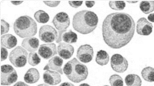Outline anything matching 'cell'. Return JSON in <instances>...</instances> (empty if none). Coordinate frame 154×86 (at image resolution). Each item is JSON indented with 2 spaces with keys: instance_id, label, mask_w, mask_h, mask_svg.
Instances as JSON below:
<instances>
[{
  "instance_id": "32",
  "label": "cell",
  "mask_w": 154,
  "mask_h": 86,
  "mask_svg": "<svg viewBox=\"0 0 154 86\" xmlns=\"http://www.w3.org/2000/svg\"><path fill=\"white\" fill-rule=\"evenodd\" d=\"M66 30H63V31H58V35L57 38V40L56 41L57 43H58L59 42H61L62 41V38H63V35L66 32Z\"/></svg>"
},
{
  "instance_id": "25",
  "label": "cell",
  "mask_w": 154,
  "mask_h": 86,
  "mask_svg": "<svg viewBox=\"0 0 154 86\" xmlns=\"http://www.w3.org/2000/svg\"><path fill=\"white\" fill-rule=\"evenodd\" d=\"M109 82L112 86H123V81L120 76L114 74L109 79Z\"/></svg>"
},
{
  "instance_id": "17",
  "label": "cell",
  "mask_w": 154,
  "mask_h": 86,
  "mask_svg": "<svg viewBox=\"0 0 154 86\" xmlns=\"http://www.w3.org/2000/svg\"><path fill=\"white\" fill-rule=\"evenodd\" d=\"M40 79V73L36 68L29 69L24 76V80L26 83L33 84L37 82Z\"/></svg>"
},
{
  "instance_id": "28",
  "label": "cell",
  "mask_w": 154,
  "mask_h": 86,
  "mask_svg": "<svg viewBox=\"0 0 154 86\" xmlns=\"http://www.w3.org/2000/svg\"><path fill=\"white\" fill-rule=\"evenodd\" d=\"M10 25L8 22L5 20H1V34L2 35L4 34L7 33L9 31Z\"/></svg>"
},
{
  "instance_id": "37",
  "label": "cell",
  "mask_w": 154,
  "mask_h": 86,
  "mask_svg": "<svg viewBox=\"0 0 154 86\" xmlns=\"http://www.w3.org/2000/svg\"><path fill=\"white\" fill-rule=\"evenodd\" d=\"M23 2V1H11V3L14 5H15V6H18V5H20Z\"/></svg>"
},
{
  "instance_id": "26",
  "label": "cell",
  "mask_w": 154,
  "mask_h": 86,
  "mask_svg": "<svg viewBox=\"0 0 154 86\" xmlns=\"http://www.w3.org/2000/svg\"><path fill=\"white\" fill-rule=\"evenodd\" d=\"M41 59L37 53L32 52L29 54L28 57V62L32 66H35L41 62Z\"/></svg>"
},
{
  "instance_id": "11",
  "label": "cell",
  "mask_w": 154,
  "mask_h": 86,
  "mask_svg": "<svg viewBox=\"0 0 154 86\" xmlns=\"http://www.w3.org/2000/svg\"><path fill=\"white\" fill-rule=\"evenodd\" d=\"M38 53L45 59H48L57 54V47L55 43L42 44L38 49Z\"/></svg>"
},
{
  "instance_id": "4",
  "label": "cell",
  "mask_w": 154,
  "mask_h": 86,
  "mask_svg": "<svg viewBox=\"0 0 154 86\" xmlns=\"http://www.w3.org/2000/svg\"><path fill=\"white\" fill-rule=\"evenodd\" d=\"M14 30L21 38L32 37L36 34L37 24L33 18L28 16L18 17L14 24Z\"/></svg>"
},
{
  "instance_id": "33",
  "label": "cell",
  "mask_w": 154,
  "mask_h": 86,
  "mask_svg": "<svg viewBox=\"0 0 154 86\" xmlns=\"http://www.w3.org/2000/svg\"><path fill=\"white\" fill-rule=\"evenodd\" d=\"M95 4L94 1H86L85 5L87 7L91 8L94 6Z\"/></svg>"
},
{
  "instance_id": "12",
  "label": "cell",
  "mask_w": 154,
  "mask_h": 86,
  "mask_svg": "<svg viewBox=\"0 0 154 86\" xmlns=\"http://www.w3.org/2000/svg\"><path fill=\"white\" fill-rule=\"evenodd\" d=\"M153 26L144 17H142L137 21L136 31L140 35L149 36L152 33Z\"/></svg>"
},
{
  "instance_id": "27",
  "label": "cell",
  "mask_w": 154,
  "mask_h": 86,
  "mask_svg": "<svg viewBox=\"0 0 154 86\" xmlns=\"http://www.w3.org/2000/svg\"><path fill=\"white\" fill-rule=\"evenodd\" d=\"M109 7L112 9L116 11H121L125 8L126 3L124 1H109Z\"/></svg>"
},
{
  "instance_id": "14",
  "label": "cell",
  "mask_w": 154,
  "mask_h": 86,
  "mask_svg": "<svg viewBox=\"0 0 154 86\" xmlns=\"http://www.w3.org/2000/svg\"><path fill=\"white\" fill-rule=\"evenodd\" d=\"M74 52V47L67 43H59L57 47V53L61 57L64 59H70Z\"/></svg>"
},
{
  "instance_id": "22",
  "label": "cell",
  "mask_w": 154,
  "mask_h": 86,
  "mask_svg": "<svg viewBox=\"0 0 154 86\" xmlns=\"http://www.w3.org/2000/svg\"><path fill=\"white\" fill-rule=\"evenodd\" d=\"M141 11L146 14L150 13L154 11V1H143L140 4Z\"/></svg>"
},
{
  "instance_id": "1",
  "label": "cell",
  "mask_w": 154,
  "mask_h": 86,
  "mask_svg": "<svg viewBox=\"0 0 154 86\" xmlns=\"http://www.w3.org/2000/svg\"><path fill=\"white\" fill-rule=\"evenodd\" d=\"M135 23L128 13H115L103 21L102 31L105 43L113 49H120L127 45L134 36Z\"/></svg>"
},
{
  "instance_id": "38",
  "label": "cell",
  "mask_w": 154,
  "mask_h": 86,
  "mask_svg": "<svg viewBox=\"0 0 154 86\" xmlns=\"http://www.w3.org/2000/svg\"><path fill=\"white\" fill-rule=\"evenodd\" d=\"M79 86H91L89 84L87 83H82V84H80Z\"/></svg>"
},
{
  "instance_id": "35",
  "label": "cell",
  "mask_w": 154,
  "mask_h": 86,
  "mask_svg": "<svg viewBox=\"0 0 154 86\" xmlns=\"http://www.w3.org/2000/svg\"><path fill=\"white\" fill-rule=\"evenodd\" d=\"M149 21L152 22H154V13H151L148 16Z\"/></svg>"
},
{
  "instance_id": "18",
  "label": "cell",
  "mask_w": 154,
  "mask_h": 86,
  "mask_svg": "<svg viewBox=\"0 0 154 86\" xmlns=\"http://www.w3.org/2000/svg\"><path fill=\"white\" fill-rule=\"evenodd\" d=\"M17 42L16 37L11 34H8L2 36V46L8 49H11L14 47L17 44Z\"/></svg>"
},
{
  "instance_id": "31",
  "label": "cell",
  "mask_w": 154,
  "mask_h": 86,
  "mask_svg": "<svg viewBox=\"0 0 154 86\" xmlns=\"http://www.w3.org/2000/svg\"><path fill=\"white\" fill-rule=\"evenodd\" d=\"M83 1H69V3L70 6L72 7L77 8L79 7L83 4Z\"/></svg>"
},
{
  "instance_id": "19",
  "label": "cell",
  "mask_w": 154,
  "mask_h": 86,
  "mask_svg": "<svg viewBox=\"0 0 154 86\" xmlns=\"http://www.w3.org/2000/svg\"><path fill=\"white\" fill-rule=\"evenodd\" d=\"M109 55L106 51L101 50L97 53L95 61L99 65L102 66L107 65L109 62Z\"/></svg>"
},
{
  "instance_id": "2",
  "label": "cell",
  "mask_w": 154,
  "mask_h": 86,
  "mask_svg": "<svg viewBox=\"0 0 154 86\" xmlns=\"http://www.w3.org/2000/svg\"><path fill=\"white\" fill-rule=\"evenodd\" d=\"M97 15L92 11L83 10L76 13L72 19V27L74 30L83 35L93 32L97 27Z\"/></svg>"
},
{
  "instance_id": "39",
  "label": "cell",
  "mask_w": 154,
  "mask_h": 86,
  "mask_svg": "<svg viewBox=\"0 0 154 86\" xmlns=\"http://www.w3.org/2000/svg\"><path fill=\"white\" fill-rule=\"evenodd\" d=\"M37 86H49V85H47V84H45V83H44V84H39V85H38Z\"/></svg>"
},
{
  "instance_id": "36",
  "label": "cell",
  "mask_w": 154,
  "mask_h": 86,
  "mask_svg": "<svg viewBox=\"0 0 154 86\" xmlns=\"http://www.w3.org/2000/svg\"><path fill=\"white\" fill-rule=\"evenodd\" d=\"M59 86H75L73 84L69 82H65L62 83Z\"/></svg>"
},
{
  "instance_id": "15",
  "label": "cell",
  "mask_w": 154,
  "mask_h": 86,
  "mask_svg": "<svg viewBox=\"0 0 154 86\" xmlns=\"http://www.w3.org/2000/svg\"><path fill=\"white\" fill-rule=\"evenodd\" d=\"M63 63V61L61 57L58 56H55L52 57L49 62L48 64L45 67L44 70H48L51 69L57 71L61 74H63V69L62 67Z\"/></svg>"
},
{
  "instance_id": "40",
  "label": "cell",
  "mask_w": 154,
  "mask_h": 86,
  "mask_svg": "<svg viewBox=\"0 0 154 86\" xmlns=\"http://www.w3.org/2000/svg\"><path fill=\"white\" fill-rule=\"evenodd\" d=\"M108 86V85H105V86Z\"/></svg>"
},
{
  "instance_id": "8",
  "label": "cell",
  "mask_w": 154,
  "mask_h": 86,
  "mask_svg": "<svg viewBox=\"0 0 154 86\" xmlns=\"http://www.w3.org/2000/svg\"><path fill=\"white\" fill-rule=\"evenodd\" d=\"M112 69L119 73H123L127 70L128 63L127 60L119 54L112 56L111 59Z\"/></svg>"
},
{
  "instance_id": "9",
  "label": "cell",
  "mask_w": 154,
  "mask_h": 86,
  "mask_svg": "<svg viewBox=\"0 0 154 86\" xmlns=\"http://www.w3.org/2000/svg\"><path fill=\"white\" fill-rule=\"evenodd\" d=\"M93 48L89 44L81 45L77 50V58L83 63L91 62L93 59Z\"/></svg>"
},
{
  "instance_id": "16",
  "label": "cell",
  "mask_w": 154,
  "mask_h": 86,
  "mask_svg": "<svg viewBox=\"0 0 154 86\" xmlns=\"http://www.w3.org/2000/svg\"><path fill=\"white\" fill-rule=\"evenodd\" d=\"M40 42L36 37H29L25 38L22 42V46L28 52H35L37 50Z\"/></svg>"
},
{
  "instance_id": "3",
  "label": "cell",
  "mask_w": 154,
  "mask_h": 86,
  "mask_svg": "<svg viewBox=\"0 0 154 86\" xmlns=\"http://www.w3.org/2000/svg\"><path fill=\"white\" fill-rule=\"evenodd\" d=\"M63 71L66 77L74 83H79L86 79L89 74L86 66L79 62L76 58L65 64Z\"/></svg>"
},
{
  "instance_id": "34",
  "label": "cell",
  "mask_w": 154,
  "mask_h": 86,
  "mask_svg": "<svg viewBox=\"0 0 154 86\" xmlns=\"http://www.w3.org/2000/svg\"><path fill=\"white\" fill-rule=\"evenodd\" d=\"M13 86H29L26 83L21 81H19L16 83Z\"/></svg>"
},
{
  "instance_id": "30",
  "label": "cell",
  "mask_w": 154,
  "mask_h": 86,
  "mask_svg": "<svg viewBox=\"0 0 154 86\" xmlns=\"http://www.w3.org/2000/svg\"><path fill=\"white\" fill-rule=\"evenodd\" d=\"M8 56V51L4 47H1V61L7 59Z\"/></svg>"
},
{
  "instance_id": "20",
  "label": "cell",
  "mask_w": 154,
  "mask_h": 86,
  "mask_svg": "<svg viewBox=\"0 0 154 86\" xmlns=\"http://www.w3.org/2000/svg\"><path fill=\"white\" fill-rule=\"evenodd\" d=\"M125 83L127 86H141L142 80L139 76L131 74L126 76Z\"/></svg>"
},
{
  "instance_id": "23",
  "label": "cell",
  "mask_w": 154,
  "mask_h": 86,
  "mask_svg": "<svg viewBox=\"0 0 154 86\" xmlns=\"http://www.w3.org/2000/svg\"><path fill=\"white\" fill-rule=\"evenodd\" d=\"M34 17L38 23L43 24L47 23L50 20L49 15L46 12L41 10L35 13Z\"/></svg>"
},
{
  "instance_id": "6",
  "label": "cell",
  "mask_w": 154,
  "mask_h": 86,
  "mask_svg": "<svg viewBox=\"0 0 154 86\" xmlns=\"http://www.w3.org/2000/svg\"><path fill=\"white\" fill-rule=\"evenodd\" d=\"M18 76L15 69L11 65L1 66V85L10 86L17 81Z\"/></svg>"
},
{
  "instance_id": "24",
  "label": "cell",
  "mask_w": 154,
  "mask_h": 86,
  "mask_svg": "<svg viewBox=\"0 0 154 86\" xmlns=\"http://www.w3.org/2000/svg\"><path fill=\"white\" fill-rule=\"evenodd\" d=\"M63 40L66 43H76L78 40V36L76 33L72 32V30H69L67 32H66L63 35Z\"/></svg>"
},
{
  "instance_id": "21",
  "label": "cell",
  "mask_w": 154,
  "mask_h": 86,
  "mask_svg": "<svg viewBox=\"0 0 154 86\" xmlns=\"http://www.w3.org/2000/svg\"><path fill=\"white\" fill-rule=\"evenodd\" d=\"M143 79L148 82H154V68L152 67H146L141 72Z\"/></svg>"
},
{
  "instance_id": "10",
  "label": "cell",
  "mask_w": 154,
  "mask_h": 86,
  "mask_svg": "<svg viewBox=\"0 0 154 86\" xmlns=\"http://www.w3.org/2000/svg\"><path fill=\"white\" fill-rule=\"evenodd\" d=\"M52 23L57 30L63 31L67 30L70 24V21L67 13L64 12H61L54 16Z\"/></svg>"
},
{
  "instance_id": "13",
  "label": "cell",
  "mask_w": 154,
  "mask_h": 86,
  "mask_svg": "<svg viewBox=\"0 0 154 86\" xmlns=\"http://www.w3.org/2000/svg\"><path fill=\"white\" fill-rule=\"evenodd\" d=\"M43 79L45 83L52 86L57 85L62 81L59 73L50 70H46L44 73Z\"/></svg>"
},
{
  "instance_id": "7",
  "label": "cell",
  "mask_w": 154,
  "mask_h": 86,
  "mask_svg": "<svg viewBox=\"0 0 154 86\" xmlns=\"http://www.w3.org/2000/svg\"><path fill=\"white\" fill-rule=\"evenodd\" d=\"M38 36L40 39L44 42H52L57 38V32L52 26L44 25L40 28Z\"/></svg>"
},
{
  "instance_id": "29",
  "label": "cell",
  "mask_w": 154,
  "mask_h": 86,
  "mask_svg": "<svg viewBox=\"0 0 154 86\" xmlns=\"http://www.w3.org/2000/svg\"><path fill=\"white\" fill-rule=\"evenodd\" d=\"M44 3L48 7H57L60 4L61 1H43Z\"/></svg>"
},
{
  "instance_id": "5",
  "label": "cell",
  "mask_w": 154,
  "mask_h": 86,
  "mask_svg": "<svg viewBox=\"0 0 154 86\" xmlns=\"http://www.w3.org/2000/svg\"><path fill=\"white\" fill-rule=\"evenodd\" d=\"M28 53L21 46H17L11 52L9 59L14 67H22L27 64Z\"/></svg>"
}]
</instances>
